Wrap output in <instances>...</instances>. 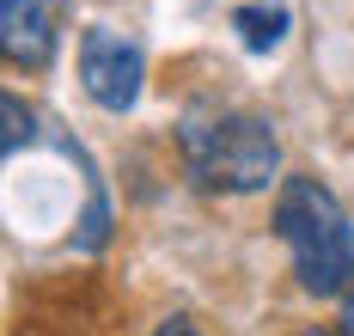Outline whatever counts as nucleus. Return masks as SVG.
<instances>
[{
  "instance_id": "f257e3e1",
  "label": "nucleus",
  "mask_w": 354,
  "mask_h": 336,
  "mask_svg": "<svg viewBox=\"0 0 354 336\" xmlns=\"http://www.w3.org/2000/svg\"><path fill=\"white\" fill-rule=\"evenodd\" d=\"M275 239L287 245V257H293V275H299V288L306 294H342L354 275V226L342 214V202H336V189L318 184V178H306V171H293L281 178L275 189Z\"/></svg>"
},
{
  "instance_id": "f03ea898",
  "label": "nucleus",
  "mask_w": 354,
  "mask_h": 336,
  "mask_svg": "<svg viewBox=\"0 0 354 336\" xmlns=\"http://www.w3.org/2000/svg\"><path fill=\"white\" fill-rule=\"evenodd\" d=\"M177 147H183V165L202 189H220V196H257V189L275 184L281 171V141L263 116L250 111H196L177 122Z\"/></svg>"
},
{
  "instance_id": "7ed1b4c3",
  "label": "nucleus",
  "mask_w": 354,
  "mask_h": 336,
  "mask_svg": "<svg viewBox=\"0 0 354 336\" xmlns=\"http://www.w3.org/2000/svg\"><path fill=\"white\" fill-rule=\"evenodd\" d=\"M141 80H147V55L135 37L110 31V25H86L80 31V86L98 111L122 116L141 104Z\"/></svg>"
},
{
  "instance_id": "20e7f679",
  "label": "nucleus",
  "mask_w": 354,
  "mask_h": 336,
  "mask_svg": "<svg viewBox=\"0 0 354 336\" xmlns=\"http://www.w3.org/2000/svg\"><path fill=\"white\" fill-rule=\"evenodd\" d=\"M62 6L68 0H0V49L12 68L43 74L62 43Z\"/></svg>"
},
{
  "instance_id": "39448f33",
  "label": "nucleus",
  "mask_w": 354,
  "mask_h": 336,
  "mask_svg": "<svg viewBox=\"0 0 354 336\" xmlns=\"http://www.w3.org/2000/svg\"><path fill=\"white\" fill-rule=\"evenodd\" d=\"M287 25H293V12L281 0H245V6H232V31H239V43L250 55H269L287 37Z\"/></svg>"
},
{
  "instance_id": "423d86ee",
  "label": "nucleus",
  "mask_w": 354,
  "mask_h": 336,
  "mask_svg": "<svg viewBox=\"0 0 354 336\" xmlns=\"http://www.w3.org/2000/svg\"><path fill=\"white\" fill-rule=\"evenodd\" d=\"M0 116H6V141H0V147H6V159H12V153L31 141V111H25V104L6 92V98H0Z\"/></svg>"
},
{
  "instance_id": "0eeeda50",
  "label": "nucleus",
  "mask_w": 354,
  "mask_h": 336,
  "mask_svg": "<svg viewBox=\"0 0 354 336\" xmlns=\"http://www.w3.org/2000/svg\"><path fill=\"white\" fill-rule=\"evenodd\" d=\"M342 336H354V288L342 294Z\"/></svg>"
},
{
  "instance_id": "6e6552de",
  "label": "nucleus",
  "mask_w": 354,
  "mask_h": 336,
  "mask_svg": "<svg viewBox=\"0 0 354 336\" xmlns=\"http://www.w3.org/2000/svg\"><path fill=\"white\" fill-rule=\"evenodd\" d=\"M159 336H196V330H189L183 318H171V324H159Z\"/></svg>"
},
{
  "instance_id": "1a4fd4ad",
  "label": "nucleus",
  "mask_w": 354,
  "mask_h": 336,
  "mask_svg": "<svg viewBox=\"0 0 354 336\" xmlns=\"http://www.w3.org/2000/svg\"><path fill=\"white\" fill-rule=\"evenodd\" d=\"M299 336H324V330H299Z\"/></svg>"
}]
</instances>
